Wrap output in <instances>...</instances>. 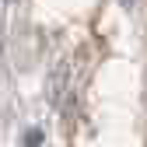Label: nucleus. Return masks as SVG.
<instances>
[{
    "label": "nucleus",
    "mask_w": 147,
    "mask_h": 147,
    "mask_svg": "<svg viewBox=\"0 0 147 147\" xmlns=\"http://www.w3.org/2000/svg\"><path fill=\"white\" fill-rule=\"evenodd\" d=\"M123 4H133V0H123Z\"/></svg>",
    "instance_id": "obj_1"
}]
</instances>
